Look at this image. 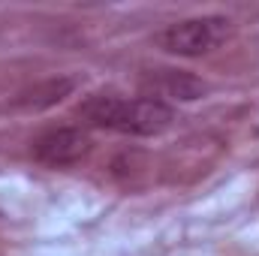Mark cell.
Segmentation results:
<instances>
[{
    "label": "cell",
    "instance_id": "obj_3",
    "mask_svg": "<svg viewBox=\"0 0 259 256\" xmlns=\"http://www.w3.org/2000/svg\"><path fill=\"white\" fill-rule=\"evenodd\" d=\"M88 151H91V139H88L84 130H78V127L46 130L33 142V157L42 166H52V169L75 166L81 157H88Z\"/></svg>",
    "mask_w": 259,
    "mask_h": 256
},
{
    "label": "cell",
    "instance_id": "obj_1",
    "mask_svg": "<svg viewBox=\"0 0 259 256\" xmlns=\"http://www.w3.org/2000/svg\"><path fill=\"white\" fill-rule=\"evenodd\" d=\"M78 118L94 130H112L124 136H160L172 127L175 109L154 97H121V94H91L78 106Z\"/></svg>",
    "mask_w": 259,
    "mask_h": 256
},
{
    "label": "cell",
    "instance_id": "obj_2",
    "mask_svg": "<svg viewBox=\"0 0 259 256\" xmlns=\"http://www.w3.org/2000/svg\"><path fill=\"white\" fill-rule=\"evenodd\" d=\"M229 33V18L226 15H199V18H184L157 33V46L169 55L178 58H199L214 52Z\"/></svg>",
    "mask_w": 259,
    "mask_h": 256
},
{
    "label": "cell",
    "instance_id": "obj_4",
    "mask_svg": "<svg viewBox=\"0 0 259 256\" xmlns=\"http://www.w3.org/2000/svg\"><path fill=\"white\" fill-rule=\"evenodd\" d=\"M142 88L148 91L145 97H154V100L169 97L181 103H193L205 94V81L184 69H151L142 75Z\"/></svg>",
    "mask_w": 259,
    "mask_h": 256
}]
</instances>
